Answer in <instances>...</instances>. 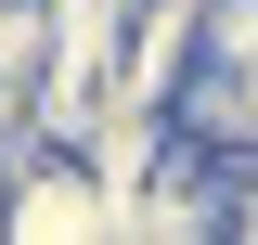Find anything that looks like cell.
Returning <instances> with one entry per match:
<instances>
[{
	"instance_id": "cell-1",
	"label": "cell",
	"mask_w": 258,
	"mask_h": 245,
	"mask_svg": "<svg viewBox=\"0 0 258 245\" xmlns=\"http://www.w3.org/2000/svg\"><path fill=\"white\" fill-rule=\"evenodd\" d=\"M0 232L13 245H91V232H116V194H103V168L78 142H39L13 168V194H0Z\"/></svg>"
}]
</instances>
